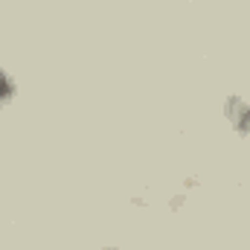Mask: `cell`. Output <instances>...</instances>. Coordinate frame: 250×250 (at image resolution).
<instances>
[{
	"label": "cell",
	"mask_w": 250,
	"mask_h": 250,
	"mask_svg": "<svg viewBox=\"0 0 250 250\" xmlns=\"http://www.w3.org/2000/svg\"><path fill=\"white\" fill-rule=\"evenodd\" d=\"M230 114H233V123H236V128H250V108L245 105V102L233 99V105H230Z\"/></svg>",
	"instance_id": "1"
},
{
	"label": "cell",
	"mask_w": 250,
	"mask_h": 250,
	"mask_svg": "<svg viewBox=\"0 0 250 250\" xmlns=\"http://www.w3.org/2000/svg\"><path fill=\"white\" fill-rule=\"evenodd\" d=\"M12 96V79L6 73H0V102H6Z\"/></svg>",
	"instance_id": "2"
}]
</instances>
